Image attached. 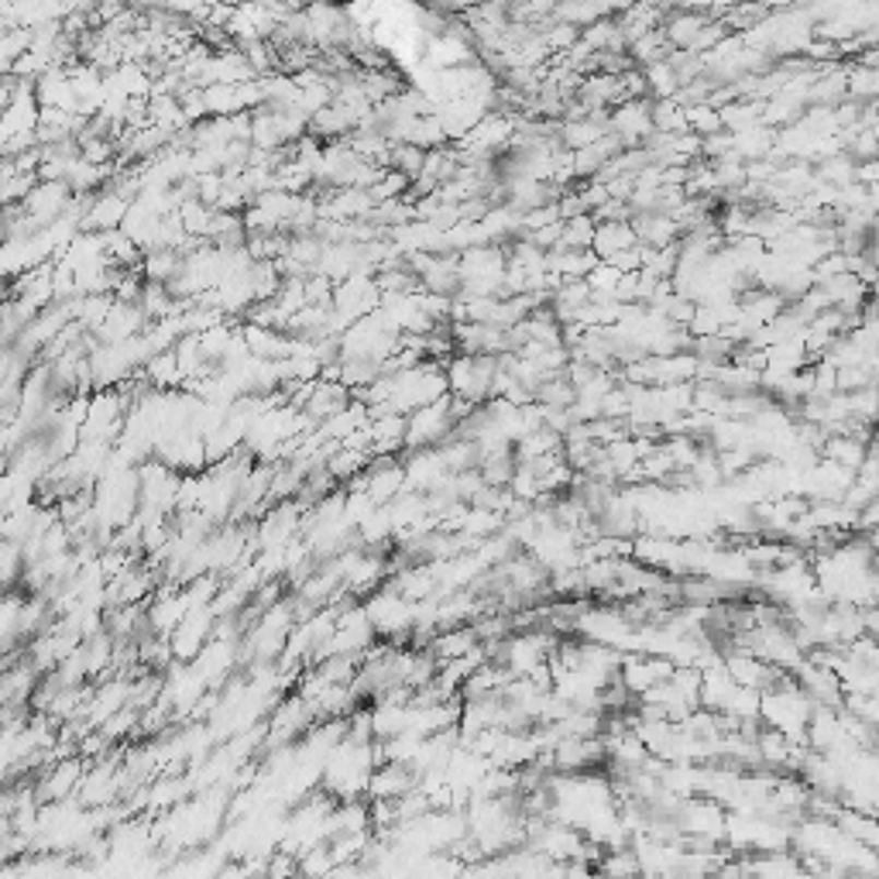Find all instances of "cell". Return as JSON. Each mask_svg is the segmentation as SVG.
Instances as JSON below:
<instances>
[{
    "label": "cell",
    "instance_id": "cell-1",
    "mask_svg": "<svg viewBox=\"0 0 879 879\" xmlns=\"http://www.w3.org/2000/svg\"><path fill=\"white\" fill-rule=\"evenodd\" d=\"M454 409H450V395L437 399L433 406H423L413 413V419L406 423V447L413 450H426L430 443H440L454 430Z\"/></svg>",
    "mask_w": 879,
    "mask_h": 879
},
{
    "label": "cell",
    "instance_id": "cell-2",
    "mask_svg": "<svg viewBox=\"0 0 879 879\" xmlns=\"http://www.w3.org/2000/svg\"><path fill=\"white\" fill-rule=\"evenodd\" d=\"M595 251L611 261V258H619L622 251H632L636 245V234H632V224L626 221H605V227H595Z\"/></svg>",
    "mask_w": 879,
    "mask_h": 879
}]
</instances>
